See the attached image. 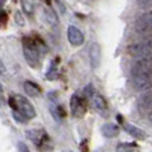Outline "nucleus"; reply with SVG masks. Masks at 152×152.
Returning <instances> with one entry per match:
<instances>
[{
	"instance_id": "obj_22",
	"label": "nucleus",
	"mask_w": 152,
	"mask_h": 152,
	"mask_svg": "<svg viewBox=\"0 0 152 152\" xmlns=\"http://www.w3.org/2000/svg\"><path fill=\"white\" fill-rule=\"evenodd\" d=\"M137 5L140 8H148L152 5V0H137Z\"/></svg>"
},
{
	"instance_id": "obj_10",
	"label": "nucleus",
	"mask_w": 152,
	"mask_h": 152,
	"mask_svg": "<svg viewBox=\"0 0 152 152\" xmlns=\"http://www.w3.org/2000/svg\"><path fill=\"white\" fill-rule=\"evenodd\" d=\"M67 37H68V42L71 43L75 47H79L84 43V35L83 32L79 28H76L75 26H69L67 29Z\"/></svg>"
},
{
	"instance_id": "obj_11",
	"label": "nucleus",
	"mask_w": 152,
	"mask_h": 152,
	"mask_svg": "<svg viewBox=\"0 0 152 152\" xmlns=\"http://www.w3.org/2000/svg\"><path fill=\"white\" fill-rule=\"evenodd\" d=\"M137 108H139L142 112L148 110H152V91H143V94L139 96L137 99Z\"/></svg>"
},
{
	"instance_id": "obj_15",
	"label": "nucleus",
	"mask_w": 152,
	"mask_h": 152,
	"mask_svg": "<svg viewBox=\"0 0 152 152\" xmlns=\"http://www.w3.org/2000/svg\"><path fill=\"white\" fill-rule=\"evenodd\" d=\"M23 88H24V92H26L28 96H32V97H36L40 95V92H42V89H40V87L37 86V84H35L34 81H24L23 84Z\"/></svg>"
},
{
	"instance_id": "obj_32",
	"label": "nucleus",
	"mask_w": 152,
	"mask_h": 152,
	"mask_svg": "<svg viewBox=\"0 0 152 152\" xmlns=\"http://www.w3.org/2000/svg\"><path fill=\"white\" fill-rule=\"evenodd\" d=\"M5 3V0H0V7H3V4Z\"/></svg>"
},
{
	"instance_id": "obj_3",
	"label": "nucleus",
	"mask_w": 152,
	"mask_h": 152,
	"mask_svg": "<svg viewBox=\"0 0 152 152\" xmlns=\"http://www.w3.org/2000/svg\"><path fill=\"white\" fill-rule=\"evenodd\" d=\"M13 99H15V102H16V110H18L21 115L26 116L27 120H28V119H34L35 116H36V111H35L34 105L27 100V97L21 96V95H16Z\"/></svg>"
},
{
	"instance_id": "obj_18",
	"label": "nucleus",
	"mask_w": 152,
	"mask_h": 152,
	"mask_svg": "<svg viewBox=\"0 0 152 152\" xmlns=\"http://www.w3.org/2000/svg\"><path fill=\"white\" fill-rule=\"evenodd\" d=\"M44 16H45V20H47L50 24H52V26H56V24H58V16H56V13L53 12L52 8L45 7L44 8Z\"/></svg>"
},
{
	"instance_id": "obj_27",
	"label": "nucleus",
	"mask_w": 152,
	"mask_h": 152,
	"mask_svg": "<svg viewBox=\"0 0 152 152\" xmlns=\"http://www.w3.org/2000/svg\"><path fill=\"white\" fill-rule=\"evenodd\" d=\"M15 20H18L19 26H23V24H24L23 18H21V13H20V12H16V13H15Z\"/></svg>"
},
{
	"instance_id": "obj_6",
	"label": "nucleus",
	"mask_w": 152,
	"mask_h": 152,
	"mask_svg": "<svg viewBox=\"0 0 152 152\" xmlns=\"http://www.w3.org/2000/svg\"><path fill=\"white\" fill-rule=\"evenodd\" d=\"M132 84L137 91H147L152 87V75L151 74H137L132 75Z\"/></svg>"
},
{
	"instance_id": "obj_35",
	"label": "nucleus",
	"mask_w": 152,
	"mask_h": 152,
	"mask_svg": "<svg viewBox=\"0 0 152 152\" xmlns=\"http://www.w3.org/2000/svg\"><path fill=\"white\" fill-rule=\"evenodd\" d=\"M67 152H74V151H67Z\"/></svg>"
},
{
	"instance_id": "obj_20",
	"label": "nucleus",
	"mask_w": 152,
	"mask_h": 152,
	"mask_svg": "<svg viewBox=\"0 0 152 152\" xmlns=\"http://www.w3.org/2000/svg\"><path fill=\"white\" fill-rule=\"evenodd\" d=\"M95 92H96V91H95L94 86H92V84H88V86H87L86 88H84V96H86L87 99L89 100V97H91L92 95L95 94Z\"/></svg>"
},
{
	"instance_id": "obj_17",
	"label": "nucleus",
	"mask_w": 152,
	"mask_h": 152,
	"mask_svg": "<svg viewBox=\"0 0 152 152\" xmlns=\"http://www.w3.org/2000/svg\"><path fill=\"white\" fill-rule=\"evenodd\" d=\"M118 152H139V147L135 143H120L116 148Z\"/></svg>"
},
{
	"instance_id": "obj_28",
	"label": "nucleus",
	"mask_w": 152,
	"mask_h": 152,
	"mask_svg": "<svg viewBox=\"0 0 152 152\" xmlns=\"http://www.w3.org/2000/svg\"><path fill=\"white\" fill-rule=\"evenodd\" d=\"M10 105L13 108V110H16V102H15V99H13V97H11V99H10Z\"/></svg>"
},
{
	"instance_id": "obj_26",
	"label": "nucleus",
	"mask_w": 152,
	"mask_h": 152,
	"mask_svg": "<svg viewBox=\"0 0 152 152\" xmlns=\"http://www.w3.org/2000/svg\"><path fill=\"white\" fill-rule=\"evenodd\" d=\"M88 142L87 140H83V142L80 143V150H81V152H88Z\"/></svg>"
},
{
	"instance_id": "obj_12",
	"label": "nucleus",
	"mask_w": 152,
	"mask_h": 152,
	"mask_svg": "<svg viewBox=\"0 0 152 152\" xmlns=\"http://www.w3.org/2000/svg\"><path fill=\"white\" fill-rule=\"evenodd\" d=\"M89 102H91V105L94 107V110L97 111L99 113H104L105 111H107V103H105V99L100 94H97V92H95V94L89 97Z\"/></svg>"
},
{
	"instance_id": "obj_1",
	"label": "nucleus",
	"mask_w": 152,
	"mask_h": 152,
	"mask_svg": "<svg viewBox=\"0 0 152 152\" xmlns=\"http://www.w3.org/2000/svg\"><path fill=\"white\" fill-rule=\"evenodd\" d=\"M23 52L26 60L31 67H37L40 60V47L36 40L32 37H24L23 39Z\"/></svg>"
},
{
	"instance_id": "obj_29",
	"label": "nucleus",
	"mask_w": 152,
	"mask_h": 152,
	"mask_svg": "<svg viewBox=\"0 0 152 152\" xmlns=\"http://www.w3.org/2000/svg\"><path fill=\"white\" fill-rule=\"evenodd\" d=\"M4 72H5V67L3 64V61L0 60V74H4Z\"/></svg>"
},
{
	"instance_id": "obj_24",
	"label": "nucleus",
	"mask_w": 152,
	"mask_h": 152,
	"mask_svg": "<svg viewBox=\"0 0 152 152\" xmlns=\"http://www.w3.org/2000/svg\"><path fill=\"white\" fill-rule=\"evenodd\" d=\"M23 5H24V10L27 11L28 13H32V5L29 1H27V0H23Z\"/></svg>"
},
{
	"instance_id": "obj_30",
	"label": "nucleus",
	"mask_w": 152,
	"mask_h": 152,
	"mask_svg": "<svg viewBox=\"0 0 152 152\" xmlns=\"http://www.w3.org/2000/svg\"><path fill=\"white\" fill-rule=\"evenodd\" d=\"M118 121H119V123H121V124H123L124 119H123V116H121V115H118Z\"/></svg>"
},
{
	"instance_id": "obj_13",
	"label": "nucleus",
	"mask_w": 152,
	"mask_h": 152,
	"mask_svg": "<svg viewBox=\"0 0 152 152\" xmlns=\"http://www.w3.org/2000/svg\"><path fill=\"white\" fill-rule=\"evenodd\" d=\"M126 131L128 132V135H131L132 137H135V139L137 140H144L145 137H147V134H145L143 129L137 128L136 126H134V124H126Z\"/></svg>"
},
{
	"instance_id": "obj_25",
	"label": "nucleus",
	"mask_w": 152,
	"mask_h": 152,
	"mask_svg": "<svg viewBox=\"0 0 152 152\" xmlns=\"http://www.w3.org/2000/svg\"><path fill=\"white\" fill-rule=\"evenodd\" d=\"M7 19H8L7 13H5L4 11H0V23H1V24H5V23H7Z\"/></svg>"
},
{
	"instance_id": "obj_5",
	"label": "nucleus",
	"mask_w": 152,
	"mask_h": 152,
	"mask_svg": "<svg viewBox=\"0 0 152 152\" xmlns=\"http://www.w3.org/2000/svg\"><path fill=\"white\" fill-rule=\"evenodd\" d=\"M131 72H132V75L151 74L152 72V55L144 56V58H137V60L132 64Z\"/></svg>"
},
{
	"instance_id": "obj_9",
	"label": "nucleus",
	"mask_w": 152,
	"mask_h": 152,
	"mask_svg": "<svg viewBox=\"0 0 152 152\" xmlns=\"http://www.w3.org/2000/svg\"><path fill=\"white\" fill-rule=\"evenodd\" d=\"M102 61V48L99 43H92L89 45V64L92 68H99Z\"/></svg>"
},
{
	"instance_id": "obj_34",
	"label": "nucleus",
	"mask_w": 152,
	"mask_h": 152,
	"mask_svg": "<svg viewBox=\"0 0 152 152\" xmlns=\"http://www.w3.org/2000/svg\"><path fill=\"white\" fill-rule=\"evenodd\" d=\"M45 3H47V4H50V0H45Z\"/></svg>"
},
{
	"instance_id": "obj_31",
	"label": "nucleus",
	"mask_w": 152,
	"mask_h": 152,
	"mask_svg": "<svg viewBox=\"0 0 152 152\" xmlns=\"http://www.w3.org/2000/svg\"><path fill=\"white\" fill-rule=\"evenodd\" d=\"M148 119H150V121L152 123V112H150V113H148Z\"/></svg>"
},
{
	"instance_id": "obj_8",
	"label": "nucleus",
	"mask_w": 152,
	"mask_h": 152,
	"mask_svg": "<svg viewBox=\"0 0 152 152\" xmlns=\"http://www.w3.org/2000/svg\"><path fill=\"white\" fill-rule=\"evenodd\" d=\"M27 136H28V139L31 140L36 147L44 145L48 139L47 134H45L43 129H28V131H27Z\"/></svg>"
},
{
	"instance_id": "obj_19",
	"label": "nucleus",
	"mask_w": 152,
	"mask_h": 152,
	"mask_svg": "<svg viewBox=\"0 0 152 152\" xmlns=\"http://www.w3.org/2000/svg\"><path fill=\"white\" fill-rule=\"evenodd\" d=\"M50 80H55V79H58L59 76V71H58V67H56V61H52L50 66V68L47 69V74H45Z\"/></svg>"
},
{
	"instance_id": "obj_16",
	"label": "nucleus",
	"mask_w": 152,
	"mask_h": 152,
	"mask_svg": "<svg viewBox=\"0 0 152 152\" xmlns=\"http://www.w3.org/2000/svg\"><path fill=\"white\" fill-rule=\"evenodd\" d=\"M50 111H51V113H52L53 119H55L56 121H60L61 118H64V116H66L64 111L61 110V108L59 107L58 104H55V102H52V103L50 104Z\"/></svg>"
},
{
	"instance_id": "obj_14",
	"label": "nucleus",
	"mask_w": 152,
	"mask_h": 152,
	"mask_svg": "<svg viewBox=\"0 0 152 152\" xmlns=\"http://www.w3.org/2000/svg\"><path fill=\"white\" fill-rule=\"evenodd\" d=\"M119 132H120V128H119V126H116V124L107 123L102 127V134L104 135L105 137H108V139L118 136Z\"/></svg>"
},
{
	"instance_id": "obj_7",
	"label": "nucleus",
	"mask_w": 152,
	"mask_h": 152,
	"mask_svg": "<svg viewBox=\"0 0 152 152\" xmlns=\"http://www.w3.org/2000/svg\"><path fill=\"white\" fill-rule=\"evenodd\" d=\"M69 107H71V112L74 113L76 118H81L86 113V102L77 94L72 95L71 102H69Z\"/></svg>"
},
{
	"instance_id": "obj_4",
	"label": "nucleus",
	"mask_w": 152,
	"mask_h": 152,
	"mask_svg": "<svg viewBox=\"0 0 152 152\" xmlns=\"http://www.w3.org/2000/svg\"><path fill=\"white\" fill-rule=\"evenodd\" d=\"M134 29L136 34L140 35L148 34V32L152 31V11L143 13L142 16H139L136 19V21L134 24Z\"/></svg>"
},
{
	"instance_id": "obj_23",
	"label": "nucleus",
	"mask_w": 152,
	"mask_h": 152,
	"mask_svg": "<svg viewBox=\"0 0 152 152\" xmlns=\"http://www.w3.org/2000/svg\"><path fill=\"white\" fill-rule=\"evenodd\" d=\"M18 152H29L28 147L26 145V143H23V142L18 143Z\"/></svg>"
},
{
	"instance_id": "obj_21",
	"label": "nucleus",
	"mask_w": 152,
	"mask_h": 152,
	"mask_svg": "<svg viewBox=\"0 0 152 152\" xmlns=\"http://www.w3.org/2000/svg\"><path fill=\"white\" fill-rule=\"evenodd\" d=\"M13 119H15V120H18L19 123H26V121H27V118L24 115H21L18 110H13Z\"/></svg>"
},
{
	"instance_id": "obj_2",
	"label": "nucleus",
	"mask_w": 152,
	"mask_h": 152,
	"mask_svg": "<svg viewBox=\"0 0 152 152\" xmlns=\"http://www.w3.org/2000/svg\"><path fill=\"white\" fill-rule=\"evenodd\" d=\"M128 52L134 58H144L152 55V37H145L128 47Z\"/></svg>"
},
{
	"instance_id": "obj_33",
	"label": "nucleus",
	"mask_w": 152,
	"mask_h": 152,
	"mask_svg": "<svg viewBox=\"0 0 152 152\" xmlns=\"http://www.w3.org/2000/svg\"><path fill=\"white\" fill-rule=\"evenodd\" d=\"M3 92V87H1V84H0V94Z\"/></svg>"
}]
</instances>
